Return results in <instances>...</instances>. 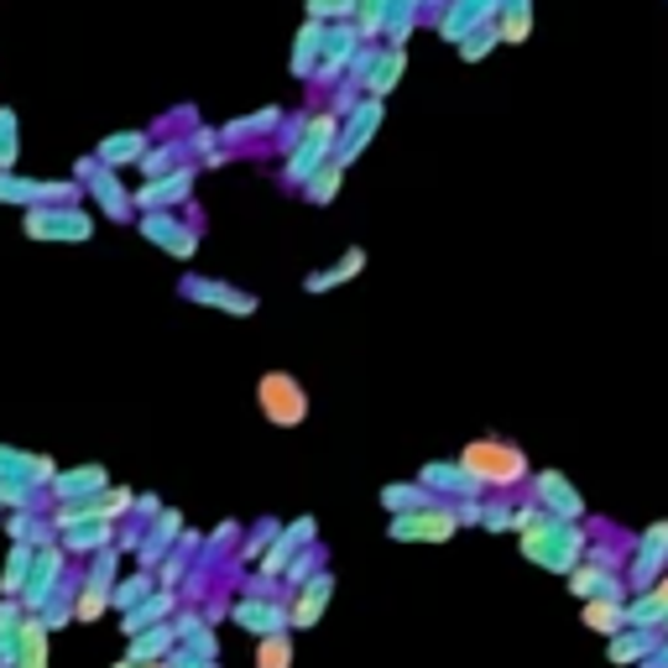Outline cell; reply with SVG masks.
<instances>
[{"label":"cell","instance_id":"cell-3","mask_svg":"<svg viewBox=\"0 0 668 668\" xmlns=\"http://www.w3.org/2000/svg\"><path fill=\"white\" fill-rule=\"evenodd\" d=\"M288 664H292L288 637H272V642H261V652H257V668H288Z\"/></svg>","mask_w":668,"mask_h":668},{"label":"cell","instance_id":"cell-1","mask_svg":"<svg viewBox=\"0 0 668 668\" xmlns=\"http://www.w3.org/2000/svg\"><path fill=\"white\" fill-rule=\"evenodd\" d=\"M465 470L480 480H491V486H512V480H522V470H528V460H522V449L501 445V439H476V445L460 455Z\"/></svg>","mask_w":668,"mask_h":668},{"label":"cell","instance_id":"cell-4","mask_svg":"<svg viewBox=\"0 0 668 668\" xmlns=\"http://www.w3.org/2000/svg\"><path fill=\"white\" fill-rule=\"evenodd\" d=\"M6 157H11V116H0V168H6Z\"/></svg>","mask_w":668,"mask_h":668},{"label":"cell","instance_id":"cell-2","mask_svg":"<svg viewBox=\"0 0 668 668\" xmlns=\"http://www.w3.org/2000/svg\"><path fill=\"white\" fill-rule=\"evenodd\" d=\"M257 397H261V412H267L272 423H282V429L303 423V412H309V397H303V387H298L288 371H267Z\"/></svg>","mask_w":668,"mask_h":668}]
</instances>
